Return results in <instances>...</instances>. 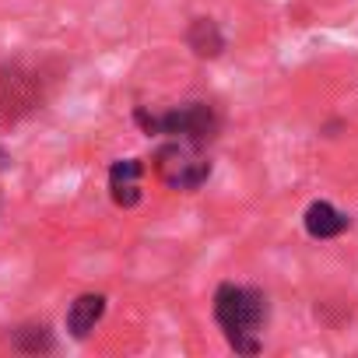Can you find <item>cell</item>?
<instances>
[{
	"mask_svg": "<svg viewBox=\"0 0 358 358\" xmlns=\"http://www.w3.org/2000/svg\"><path fill=\"white\" fill-rule=\"evenodd\" d=\"M215 320L239 355H257L260 351V327L267 320V299L257 288L222 285L215 292Z\"/></svg>",
	"mask_w": 358,
	"mask_h": 358,
	"instance_id": "6da1fadb",
	"label": "cell"
},
{
	"mask_svg": "<svg viewBox=\"0 0 358 358\" xmlns=\"http://www.w3.org/2000/svg\"><path fill=\"white\" fill-rule=\"evenodd\" d=\"M102 316H106V295H99V292L78 295V299L71 302V309H67V330H71V337L85 341V337L99 327Z\"/></svg>",
	"mask_w": 358,
	"mask_h": 358,
	"instance_id": "8992f818",
	"label": "cell"
},
{
	"mask_svg": "<svg viewBox=\"0 0 358 358\" xmlns=\"http://www.w3.org/2000/svg\"><path fill=\"white\" fill-rule=\"evenodd\" d=\"M15 348H18V351H29V355H36V351H53V334H50L46 323L18 327V330H15Z\"/></svg>",
	"mask_w": 358,
	"mask_h": 358,
	"instance_id": "9c48e42d",
	"label": "cell"
},
{
	"mask_svg": "<svg viewBox=\"0 0 358 358\" xmlns=\"http://www.w3.org/2000/svg\"><path fill=\"white\" fill-rule=\"evenodd\" d=\"M302 225H306V232H309L313 239H337V236L348 229V215L337 211V208L327 204V201H313V204L306 208V215H302Z\"/></svg>",
	"mask_w": 358,
	"mask_h": 358,
	"instance_id": "52a82bcc",
	"label": "cell"
},
{
	"mask_svg": "<svg viewBox=\"0 0 358 358\" xmlns=\"http://www.w3.org/2000/svg\"><path fill=\"white\" fill-rule=\"evenodd\" d=\"M155 172H158V179L165 187L194 194V190H201L211 179V158L194 141H172V144L158 148Z\"/></svg>",
	"mask_w": 358,
	"mask_h": 358,
	"instance_id": "3957f363",
	"label": "cell"
},
{
	"mask_svg": "<svg viewBox=\"0 0 358 358\" xmlns=\"http://www.w3.org/2000/svg\"><path fill=\"white\" fill-rule=\"evenodd\" d=\"M134 120L144 134H165V137H176V141H194V144H208L218 137L222 130V116L215 106L208 102H187L179 109H169V113H148L144 106L134 109Z\"/></svg>",
	"mask_w": 358,
	"mask_h": 358,
	"instance_id": "7a4b0ae2",
	"label": "cell"
},
{
	"mask_svg": "<svg viewBox=\"0 0 358 358\" xmlns=\"http://www.w3.org/2000/svg\"><path fill=\"white\" fill-rule=\"evenodd\" d=\"M141 176H144L141 158L113 162V169H109V194H113L116 208H137L141 204Z\"/></svg>",
	"mask_w": 358,
	"mask_h": 358,
	"instance_id": "5b68a950",
	"label": "cell"
},
{
	"mask_svg": "<svg viewBox=\"0 0 358 358\" xmlns=\"http://www.w3.org/2000/svg\"><path fill=\"white\" fill-rule=\"evenodd\" d=\"M187 46H190L201 60H215V57H222V50H225V36H222V29H218L211 18H194L190 29H187Z\"/></svg>",
	"mask_w": 358,
	"mask_h": 358,
	"instance_id": "ba28073f",
	"label": "cell"
},
{
	"mask_svg": "<svg viewBox=\"0 0 358 358\" xmlns=\"http://www.w3.org/2000/svg\"><path fill=\"white\" fill-rule=\"evenodd\" d=\"M46 99V81L39 71L25 64H4L0 67V127L18 123L22 116L36 113Z\"/></svg>",
	"mask_w": 358,
	"mask_h": 358,
	"instance_id": "277c9868",
	"label": "cell"
}]
</instances>
